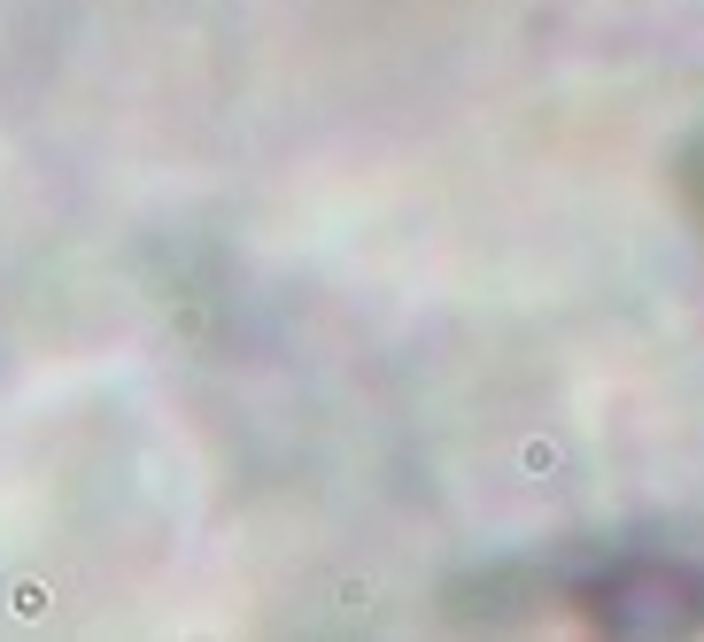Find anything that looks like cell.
I'll list each match as a JSON object with an SVG mask.
<instances>
[{
    "label": "cell",
    "mask_w": 704,
    "mask_h": 642,
    "mask_svg": "<svg viewBox=\"0 0 704 642\" xmlns=\"http://www.w3.org/2000/svg\"><path fill=\"white\" fill-rule=\"evenodd\" d=\"M689 209H697V225H704V140L689 147Z\"/></svg>",
    "instance_id": "1"
}]
</instances>
